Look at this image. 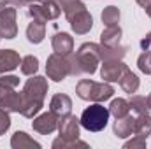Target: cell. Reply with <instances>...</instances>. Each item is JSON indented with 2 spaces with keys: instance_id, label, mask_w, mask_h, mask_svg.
Segmentation results:
<instances>
[{
  "instance_id": "obj_1",
  "label": "cell",
  "mask_w": 151,
  "mask_h": 149,
  "mask_svg": "<svg viewBox=\"0 0 151 149\" xmlns=\"http://www.w3.org/2000/svg\"><path fill=\"white\" fill-rule=\"evenodd\" d=\"M21 93H23L21 114L25 117H34L44 105V97L47 93V81L40 75H35L25 82Z\"/></svg>"
},
{
  "instance_id": "obj_2",
  "label": "cell",
  "mask_w": 151,
  "mask_h": 149,
  "mask_svg": "<svg viewBox=\"0 0 151 149\" xmlns=\"http://www.w3.org/2000/svg\"><path fill=\"white\" fill-rule=\"evenodd\" d=\"M67 58L70 65V75L93 74L100 62V46L93 42H86L79 47L76 54L70 53Z\"/></svg>"
},
{
  "instance_id": "obj_3",
  "label": "cell",
  "mask_w": 151,
  "mask_h": 149,
  "mask_svg": "<svg viewBox=\"0 0 151 149\" xmlns=\"http://www.w3.org/2000/svg\"><path fill=\"white\" fill-rule=\"evenodd\" d=\"M76 93L83 100H91V102H104L111 98L114 93V88L107 82H95L91 79H81L76 86Z\"/></svg>"
},
{
  "instance_id": "obj_4",
  "label": "cell",
  "mask_w": 151,
  "mask_h": 149,
  "mask_svg": "<svg viewBox=\"0 0 151 149\" xmlns=\"http://www.w3.org/2000/svg\"><path fill=\"white\" fill-rule=\"evenodd\" d=\"M109 116H111L109 109L104 107L100 102H97V104H93V105H90V107H86L83 111L79 123L88 132H100V130H104L107 126Z\"/></svg>"
},
{
  "instance_id": "obj_5",
  "label": "cell",
  "mask_w": 151,
  "mask_h": 149,
  "mask_svg": "<svg viewBox=\"0 0 151 149\" xmlns=\"http://www.w3.org/2000/svg\"><path fill=\"white\" fill-rule=\"evenodd\" d=\"M46 72H47V77H49V79H53V81H56V82L63 81L67 75H70L69 58H67V56H62V54L53 53V54L47 58Z\"/></svg>"
},
{
  "instance_id": "obj_6",
  "label": "cell",
  "mask_w": 151,
  "mask_h": 149,
  "mask_svg": "<svg viewBox=\"0 0 151 149\" xmlns=\"http://www.w3.org/2000/svg\"><path fill=\"white\" fill-rule=\"evenodd\" d=\"M16 34H18L16 9H12V7L0 9V37L2 39H14Z\"/></svg>"
},
{
  "instance_id": "obj_7",
  "label": "cell",
  "mask_w": 151,
  "mask_h": 149,
  "mask_svg": "<svg viewBox=\"0 0 151 149\" xmlns=\"http://www.w3.org/2000/svg\"><path fill=\"white\" fill-rule=\"evenodd\" d=\"M58 132H60V139H63L65 142H76L79 139V119L70 114L60 117Z\"/></svg>"
},
{
  "instance_id": "obj_8",
  "label": "cell",
  "mask_w": 151,
  "mask_h": 149,
  "mask_svg": "<svg viewBox=\"0 0 151 149\" xmlns=\"http://www.w3.org/2000/svg\"><path fill=\"white\" fill-rule=\"evenodd\" d=\"M0 107L7 112H21L23 107V93H18L14 90L2 91L0 90Z\"/></svg>"
},
{
  "instance_id": "obj_9",
  "label": "cell",
  "mask_w": 151,
  "mask_h": 149,
  "mask_svg": "<svg viewBox=\"0 0 151 149\" xmlns=\"http://www.w3.org/2000/svg\"><path fill=\"white\" fill-rule=\"evenodd\" d=\"M32 126H34V130L39 132V133H42V135H47V133H53L56 128H58V117L53 114V112H44V114H40L39 117L34 119V123H32Z\"/></svg>"
},
{
  "instance_id": "obj_10",
  "label": "cell",
  "mask_w": 151,
  "mask_h": 149,
  "mask_svg": "<svg viewBox=\"0 0 151 149\" xmlns=\"http://www.w3.org/2000/svg\"><path fill=\"white\" fill-rule=\"evenodd\" d=\"M128 67L121 62V60H114V62H104L102 65V70H100V75L104 81L107 82H114V81H119L121 74L127 70Z\"/></svg>"
},
{
  "instance_id": "obj_11",
  "label": "cell",
  "mask_w": 151,
  "mask_h": 149,
  "mask_svg": "<svg viewBox=\"0 0 151 149\" xmlns=\"http://www.w3.org/2000/svg\"><path fill=\"white\" fill-rule=\"evenodd\" d=\"M69 23H70V27H72V30H74L76 34L84 35V34H88V32L91 30V27H93V18H91L90 12L84 9V11L74 14V16L69 19Z\"/></svg>"
},
{
  "instance_id": "obj_12",
  "label": "cell",
  "mask_w": 151,
  "mask_h": 149,
  "mask_svg": "<svg viewBox=\"0 0 151 149\" xmlns=\"http://www.w3.org/2000/svg\"><path fill=\"white\" fill-rule=\"evenodd\" d=\"M49 111L53 112L56 117H63V116H69L72 111V100L63 95V93H58L51 98V104H49Z\"/></svg>"
},
{
  "instance_id": "obj_13",
  "label": "cell",
  "mask_w": 151,
  "mask_h": 149,
  "mask_svg": "<svg viewBox=\"0 0 151 149\" xmlns=\"http://www.w3.org/2000/svg\"><path fill=\"white\" fill-rule=\"evenodd\" d=\"M53 51L62 56H69L74 51V39L69 34H56L53 37Z\"/></svg>"
},
{
  "instance_id": "obj_14",
  "label": "cell",
  "mask_w": 151,
  "mask_h": 149,
  "mask_svg": "<svg viewBox=\"0 0 151 149\" xmlns=\"http://www.w3.org/2000/svg\"><path fill=\"white\" fill-rule=\"evenodd\" d=\"M19 65H21V58L16 51H12V49H2L0 51V74L11 72Z\"/></svg>"
},
{
  "instance_id": "obj_15",
  "label": "cell",
  "mask_w": 151,
  "mask_h": 149,
  "mask_svg": "<svg viewBox=\"0 0 151 149\" xmlns=\"http://www.w3.org/2000/svg\"><path fill=\"white\" fill-rule=\"evenodd\" d=\"M27 37L32 44H39L42 42L46 37V21H40V19H34L28 28H27Z\"/></svg>"
},
{
  "instance_id": "obj_16",
  "label": "cell",
  "mask_w": 151,
  "mask_h": 149,
  "mask_svg": "<svg viewBox=\"0 0 151 149\" xmlns=\"http://www.w3.org/2000/svg\"><path fill=\"white\" fill-rule=\"evenodd\" d=\"M134 123H135V119L130 114H127L125 117L116 119V123H114V133H116V137H121V139L130 137L134 133Z\"/></svg>"
},
{
  "instance_id": "obj_17",
  "label": "cell",
  "mask_w": 151,
  "mask_h": 149,
  "mask_svg": "<svg viewBox=\"0 0 151 149\" xmlns=\"http://www.w3.org/2000/svg\"><path fill=\"white\" fill-rule=\"evenodd\" d=\"M119 86H121V90L125 91V93H128V95H132V93H135L137 90H139V77L134 74L132 70H125L121 77H119Z\"/></svg>"
},
{
  "instance_id": "obj_18",
  "label": "cell",
  "mask_w": 151,
  "mask_h": 149,
  "mask_svg": "<svg viewBox=\"0 0 151 149\" xmlns=\"http://www.w3.org/2000/svg\"><path fill=\"white\" fill-rule=\"evenodd\" d=\"M119 39H121V28L118 25L107 27L100 35V46H107V47L119 46Z\"/></svg>"
},
{
  "instance_id": "obj_19",
  "label": "cell",
  "mask_w": 151,
  "mask_h": 149,
  "mask_svg": "<svg viewBox=\"0 0 151 149\" xmlns=\"http://www.w3.org/2000/svg\"><path fill=\"white\" fill-rule=\"evenodd\" d=\"M134 135L146 139L148 135H151V116L146 114H139L135 123H134Z\"/></svg>"
},
{
  "instance_id": "obj_20",
  "label": "cell",
  "mask_w": 151,
  "mask_h": 149,
  "mask_svg": "<svg viewBox=\"0 0 151 149\" xmlns=\"http://www.w3.org/2000/svg\"><path fill=\"white\" fill-rule=\"evenodd\" d=\"M125 54H127V47H123V46H114V47L100 46V60H104V62L121 60Z\"/></svg>"
},
{
  "instance_id": "obj_21",
  "label": "cell",
  "mask_w": 151,
  "mask_h": 149,
  "mask_svg": "<svg viewBox=\"0 0 151 149\" xmlns=\"http://www.w3.org/2000/svg\"><path fill=\"white\" fill-rule=\"evenodd\" d=\"M11 146L14 149H25V148H40V144L35 142L34 139H30L25 132H16L11 139Z\"/></svg>"
},
{
  "instance_id": "obj_22",
  "label": "cell",
  "mask_w": 151,
  "mask_h": 149,
  "mask_svg": "<svg viewBox=\"0 0 151 149\" xmlns=\"http://www.w3.org/2000/svg\"><path fill=\"white\" fill-rule=\"evenodd\" d=\"M56 2H58L60 9H63L67 19H70L74 14H77V12H81V11L86 9V5L81 0H56Z\"/></svg>"
},
{
  "instance_id": "obj_23",
  "label": "cell",
  "mask_w": 151,
  "mask_h": 149,
  "mask_svg": "<svg viewBox=\"0 0 151 149\" xmlns=\"http://www.w3.org/2000/svg\"><path fill=\"white\" fill-rule=\"evenodd\" d=\"M109 112L113 114L116 119L125 117L127 114H130V104L125 98H114L111 102V105H109Z\"/></svg>"
},
{
  "instance_id": "obj_24",
  "label": "cell",
  "mask_w": 151,
  "mask_h": 149,
  "mask_svg": "<svg viewBox=\"0 0 151 149\" xmlns=\"http://www.w3.org/2000/svg\"><path fill=\"white\" fill-rule=\"evenodd\" d=\"M118 21H119V9L114 5L106 7L102 12V23L106 27H114V25H118Z\"/></svg>"
},
{
  "instance_id": "obj_25",
  "label": "cell",
  "mask_w": 151,
  "mask_h": 149,
  "mask_svg": "<svg viewBox=\"0 0 151 149\" xmlns=\"http://www.w3.org/2000/svg\"><path fill=\"white\" fill-rule=\"evenodd\" d=\"M21 74L25 75H34L37 72L39 69V60L35 56H32V54H28V56H25L23 60H21Z\"/></svg>"
},
{
  "instance_id": "obj_26",
  "label": "cell",
  "mask_w": 151,
  "mask_h": 149,
  "mask_svg": "<svg viewBox=\"0 0 151 149\" xmlns=\"http://www.w3.org/2000/svg\"><path fill=\"white\" fill-rule=\"evenodd\" d=\"M130 111L137 112V114H146V112L150 111V107H148V100H146V97H139V95H135V97H132L130 98Z\"/></svg>"
},
{
  "instance_id": "obj_27",
  "label": "cell",
  "mask_w": 151,
  "mask_h": 149,
  "mask_svg": "<svg viewBox=\"0 0 151 149\" xmlns=\"http://www.w3.org/2000/svg\"><path fill=\"white\" fill-rule=\"evenodd\" d=\"M18 84H19V77H16V75H2L0 77V90L2 91L16 90Z\"/></svg>"
},
{
  "instance_id": "obj_28",
  "label": "cell",
  "mask_w": 151,
  "mask_h": 149,
  "mask_svg": "<svg viewBox=\"0 0 151 149\" xmlns=\"http://www.w3.org/2000/svg\"><path fill=\"white\" fill-rule=\"evenodd\" d=\"M137 65H139V70L144 72V74H151V51H142V54L139 56L137 60Z\"/></svg>"
},
{
  "instance_id": "obj_29",
  "label": "cell",
  "mask_w": 151,
  "mask_h": 149,
  "mask_svg": "<svg viewBox=\"0 0 151 149\" xmlns=\"http://www.w3.org/2000/svg\"><path fill=\"white\" fill-rule=\"evenodd\" d=\"M11 126V117H9V112L5 109L0 107V135H4Z\"/></svg>"
},
{
  "instance_id": "obj_30",
  "label": "cell",
  "mask_w": 151,
  "mask_h": 149,
  "mask_svg": "<svg viewBox=\"0 0 151 149\" xmlns=\"http://www.w3.org/2000/svg\"><path fill=\"white\" fill-rule=\"evenodd\" d=\"M146 146V139H142V137H137L135 135V139H132L130 142H127L125 144V149H130V148H144Z\"/></svg>"
},
{
  "instance_id": "obj_31",
  "label": "cell",
  "mask_w": 151,
  "mask_h": 149,
  "mask_svg": "<svg viewBox=\"0 0 151 149\" xmlns=\"http://www.w3.org/2000/svg\"><path fill=\"white\" fill-rule=\"evenodd\" d=\"M150 46H151V32L144 39H142V40H141V47H142V51H146Z\"/></svg>"
},
{
  "instance_id": "obj_32",
  "label": "cell",
  "mask_w": 151,
  "mask_h": 149,
  "mask_svg": "<svg viewBox=\"0 0 151 149\" xmlns=\"http://www.w3.org/2000/svg\"><path fill=\"white\" fill-rule=\"evenodd\" d=\"M16 5H19V7H23V5H30V4H34V2H39V0H12Z\"/></svg>"
},
{
  "instance_id": "obj_33",
  "label": "cell",
  "mask_w": 151,
  "mask_h": 149,
  "mask_svg": "<svg viewBox=\"0 0 151 149\" xmlns=\"http://www.w3.org/2000/svg\"><path fill=\"white\" fill-rule=\"evenodd\" d=\"M135 2H137L142 9H146V11H148V9H151V0H135Z\"/></svg>"
},
{
  "instance_id": "obj_34",
  "label": "cell",
  "mask_w": 151,
  "mask_h": 149,
  "mask_svg": "<svg viewBox=\"0 0 151 149\" xmlns=\"http://www.w3.org/2000/svg\"><path fill=\"white\" fill-rule=\"evenodd\" d=\"M7 2H9V0H0V9H4V7H7Z\"/></svg>"
},
{
  "instance_id": "obj_35",
  "label": "cell",
  "mask_w": 151,
  "mask_h": 149,
  "mask_svg": "<svg viewBox=\"0 0 151 149\" xmlns=\"http://www.w3.org/2000/svg\"><path fill=\"white\" fill-rule=\"evenodd\" d=\"M146 100H148V107L151 109V93L148 95V97H146Z\"/></svg>"
},
{
  "instance_id": "obj_36",
  "label": "cell",
  "mask_w": 151,
  "mask_h": 149,
  "mask_svg": "<svg viewBox=\"0 0 151 149\" xmlns=\"http://www.w3.org/2000/svg\"><path fill=\"white\" fill-rule=\"evenodd\" d=\"M146 14H148V16L151 18V9H148V11H146Z\"/></svg>"
},
{
  "instance_id": "obj_37",
  "label": "cell",
  "mask_w": 151,
  "mask_h": 149,
  "mask_svg": "<svg viewBox=\"0 0 151 149\" xmlns=\"http://www.w3.org/2000/svg\"><path fill=\"white\" fill-rule=\"evenodd\" d=\"M0 39H2V37H0Z\"/></svg>"
}]
</instances>
